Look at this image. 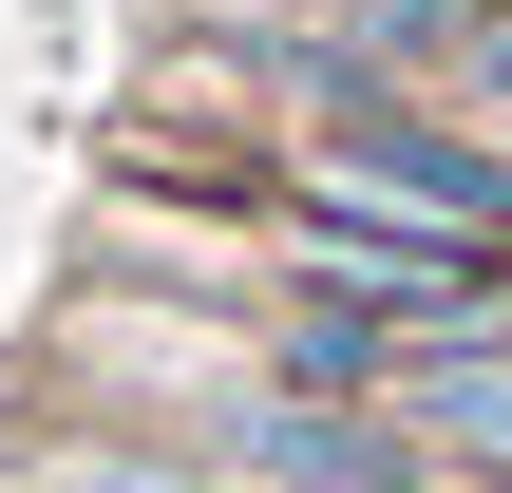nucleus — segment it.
Masks as SVG:
<instances>
[{
	"mask_svg": "<svg viewBox=\"0 0 512 493\" xmlns=\"http://www.w3.org/2000/svg\"><path fill=\"white\" fill-rule=\"evenodd\" d=\"M399 437H418L437 475H512V323H494V342L399 361Z\"/></svg>",
	"mask_w": 512,
	"mask_h": 493,
	"instance_id": "nucleus-1",
	"label": "nucleus"
},
{
	"mask_svg": "<svg viewBox=\"0 0 512 493\" xmlns=\"http://www.w3.org/2000/svg\"><path fill=\"white\" fill-rule=\"evenodd\" d=\"M0 493H247L209 437H38Z\"/></svg>",
	"mask_w": 512,
	"mask_h": 493,
	"instance_id": "nucleus-2",
	"label": "nucleus"
},
{
	"mask_svg": "<svg viewBox=\"0 0 512 493\" xmlns=\"http://www.w3.org/2000/svg\"><path fill=\"white\" fill-rule=\"evenodd\" d=\"M342 493H456V475H437V456H380V475H342Z\"/></svg>",
	"mask_w": 512,
	"mask_h": 493,
	"instance_id": "nucleus-3",
	"label": "nucleus"
}]
</instances>
